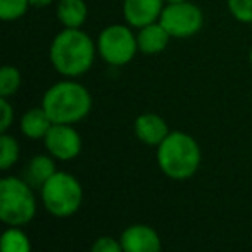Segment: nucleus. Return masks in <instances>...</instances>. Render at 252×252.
Instances as JSON below:
<instances>
[{
    "label": "nucleus",
    "mask_w": 252,
    "mask_h": 252,
    "mask_svg": "<svg viewBox=\"0 0 252 252\" xmlns=\"http://www.w3.org/2000/svg\"><path fill=\"white\" fill-rule=\"evenodd\" d=\"M169 38H171V35L166 32L161 23L159 21L151 23V25L138 28V33H137L138 50L147 54V56L161 54L162 50L168 47Z\"/></svg>",
    "instance_id": "12"
},
{
    "label": "nucleus",
    "mask_w": 252,
    "mask_h": 252,
    "mask_svg": "<svg viewBox=\"0 0 252 252\" xmlns=\"http://www.w3.org/2000/svg\"><path fill=\"white\" fill-rule=\"evenodd\" d=\"M36 199L25 178L4 176L0 180V220L7 226H25L35 218Z\"/></svg>",
    "instance_id": "4"
},
{
    "label": "nucleus",
    "mask_w": 252,
    "mask_h": 252,
    "mask_svg": "<svg viewBox=\"0 0 252 252\" xmlns=\"http://www.w3.org/2000/svg\"><path fill=\"white\" fill-rule=\"evenodd\" d=\"M97 52L111 66H125L131 63L138 52L137 35L125 25L107 26L98 35Z\"/></svg>",
    "instance_id": "6"
},
{
    "label": "nucleus",
    "mask_w": 252,
    "mask_h": 252,
    "mask_svg": "<svg viewBox=\"0 0 252 252\" xmlns=\"http://www.w3.org/2000/svg\"><path fill=\"white\" fill-rule=\"evenodd\" d=\"M158 166L168 178L187 180L200 166V147L195 138L183 131H169L158 145Z\"/></svg>",
    "instance_id": "3"
},
{
    "label": "nucleus",
    "mask_w": 252,
    "mask_h": 252,
    "mask_svg": "<svg viewBox=\"0 0 252 252\" xmlns=\"http://www.w3.org/2000/svg\"><path fill=\"white\" fill-rule=\"evenodd\" d=\"M21 87V73L14 66H4L0 69V97H11L18 94Z\"/></svg>",
    "instance_id": "18"
},
{
    "label": "nucleus",
    "mask_w": 252,
    "mask_h": 252,
    "mask_svg": "<svg viewBox=\"0 0 252 252\" xmlns=\"http://www.w3.org/2000/svg\"><path fill=\"white\" fill-rule=\"evenodd\" d=\"M2 251L4 252H30L32 244L21 226H9L2 235Z\"/></svg>",
    "instance_id": "16"
},
{
    "label": "nucleus",
    "mask_w": 252,
    "mask_h": 252,
    "mask_svg": "<svg viewBox=\"0 0 252 252\" xmlns=\"http://www.w3.org/2000/svg\"><path fill=\"white\" fill-rule=\"evenodd\" d=\"M95 52L97 45L81 28H64L50 43L49 57L57 73L78 78L94 66Z\"/></svg>",
    "instance_id": "1"
},
{
    "label": "nucleus",
    "mask_w": 252,
    "mask_h": 252,
    "mask_svg": "<svg viewBox=\"0 0 252 252\" xmlns=\"http://www.w3.org/2000/svg\"><path fill=\"white\" fill-rule=\"evenodd\" d=\"M135 135L140 142L151 147H158L169 135V126L164 118L154 112H144L135 119Z\"/></svg>",
    "instance_id": "11"
},
{
    "label": "nucleus",
    "mask_w": 252,
    "mask_h": 252,
    "mask_svg": "<svg viewBox=\"0 0 252 252\" xmlns=\"http://www.w3.org/2000/svg\"><path fill=\"white\" fill-rule=\"evenodd\" d=\"M123 245L112 237H100L92 244V252H121Z\"/></svg>",
    "instance_id": "21"
},
{
    "label": "nucleus",
    "mask_w": 252,
    "mask_h": 252,
    "mask_svg": "<svg viewBox=\"0 0 252 252\" xmlns=\"http://www.w3.org/2000/svg\"><path fill=\"white\" fill-rule=\"evenodd\" d=\"M45 209L56 218H69L83 204V187L73 175L56 171L40 189Z\"/></svg>",
    "instance_id": "5"
},
{
    "label": "nucleus",
    "mask_w": 252,
    "mask_h": 252,
    "mask_svg": "<svg viewBox=\"0 0 252 252\" xmlns=\"http://www.w3.org/2000/svg\"><path fill=\"white\" fill-rule=\"evenodd\" d=\"M52 125L54 121L50 119V116L40 105V107H33L23 114L21 133L28 138H33V140H40V138H45Z\"/></svg>",
    "instance_id": "13"
},
{
    "label": "nucleus",
    "mask_w": 252,
    "mask_h": 252,
    "mask_svg": "<svg viewBox=\"0 0 252 252\" xmlns=\"http://www.w3.org/2000/svg\"><path fill=\"white\" fill-rule=\"evenodd\" d=\"M159 23L164 26L171 38H190L197 35L204 26V14L199 5L190 0L166 4L161 12Z\"/></svg>",
    "instance_id": "7"
},
{
    "label": "nucleus",
    "mask_w": 252,
    "mask_h": 252,
    "mask_svg": "<svg viewBox=\"0 0 252 252\" xmlns=\"http://www.w3.org/2000/svg\"><path fill=\"white\" fill-rule=\"evenodd\" d=\"M123 251L126 252H159L162 247L161 237L147 224H131L119 237Z\"/></svg>",
    "instance_id": "9"
},
{
    "label": "nucleus",
    "mask_w": 252,
    "mask_h": 252,
    "mask_svg": "<svg viewBox=\"0 0 252 252\" xmlns=\"http://www.w3.org/2000/svg\"><path fill=\"white\" fill-rule=\"evenodd\" d=\"M166 4H176V2H185V0H164Z\"/></svg>",
    "instance_id": "24"
},
{
    "label": "nucleus",
    "mask_w": 252,
    "mask_h": 252,
    "mask_svg": "<svg viewBox=\"0 0 252 252\" xmlns=\"http://www.w3.org/2000/svg\"><path fill=\"white\" fill-rule=\"evenodd\" d=\"M88 9L85 0H59L57 18L64 28H81L87 21Z\"/></svg>",
    "instance_id": "15"
},
{
    "label": "nucleus",
    "mask_w": 252,
    "mask_h": 252,
    "mask_svg": "<svg viewBox=\"0 0 252 252\" xmlns=\"http://www.w3.org/2000/svg\"><path fill=\"white\" fill-rule=\"evenodd\" d=\"M42 107L54 123L74 125L92 111V95L83 85L64 80L52 85L42 98Z\"/></svg>",
    "instance_id": "2"
},
{
    "label": "nucleus",
    "mask_w": 252,
    "mask_h": 252,
    "mask_svg": "<svg viewBox=\"0 0 252 252\" xmlns=\"http://www.w3.org/2000/svg\"><path fill=\"white\" fill-rule=\"evenodd\" d=\"M54 0H30V5L32 7H49L50 4H52Z\"/></svg>",
    "instance_id": "23"
},
{
    "label": "nucleus",
    "mask_w": 252,
    "mask_h": 252,
    "mask_svg": "<svg viewBox=\"0 0 252 252\" xmlns=\"http://www.w3.org/2000/svg\"><path fill=\"white\" fill-rule=\"evenodd\" d=\"M30 0H0V18L2 21H18L28 12Z\"/></svg>",
    "instance_id": "19"
},
{
    "label": "nucleus",
    "mask_w": 252,
    "mask_h": 252,
    "mask_svg": "<svg viewBox=\"0 0 252 252\" xmlns=\"http://www.w3.org/2000/svg\"><path fill=\"white\" fill-rule=\"evenodd\" d=\"M45 149L57 161H71L81 152V137L73 125L54 123L43 138Z\"/></svg>",
    "instance_id": "8"
},
{
    "label": "nucleus",
    "mask_w": 252,
    "mask_h": 252,
    "mask_svg": "<svg viewBox=\"0 0 252 252\" xmlns=\"http://www.w3.org/2000/svg\"><path fill=\"white\" fill-rule=\"evenodd\" d=\"M0 105H2V125H0V131L5 133L11 128L12 123H14V107L7 100V97H0Z\"/></svg>",
    "instance_id": "22"
},
{
    "label": "nucleus",
    "mask_w": 252,
    "mask_h": 252,
    "mask_svg": "<svg viewBox=\"0 0 252 252\" xmlns=\"http://www.w3.org/2000/svg\"><path fill=\"white\" fill-rule=\"evenodd\" d=\"M18 159H19L18 140L5 131L0 137V168L4 169V171H7L9 168H12L18 162Z\"/></svg>",
    "instance_id": "17"
},
{
    "label": "nucleus",
    "mask_w": 252,
    "mask_h": 252,
    "mask_svg": "<svg viewBox=\"0 0 252 252\" xmlns=\"http://www.w3.org/2000/svg\"><path fill=\"white\" fill-rule=\"evenodd\" d=\"M228 11L238 23L252 25V0H226Z\"/></svg>",
    "instance_id": "20"
},
{
    "label": "nucleus",
    "mask_w": 252,
    "mask_h": 252,
    "mask_svg": "<svg viewBox=\"0 0 252 252\" xmlns=\"http://www.w3.org/2000/svg\"><path fill=\"white\" fill-rule=\"evenodd\" d=\"M56 161L57 159L52 158V156H33L25 168V180L35 189H42L47 180L57 171Z\"/></svg>",
    "instance_id": "14"
},
{
    "label": "nucleus",
    "mask_w": 252,
    "mask_h": 252,
    "mask_svg": "<svg viewBox=\"0 0 252 252\" xmlns=\"http://www.w3.org/2000/svg\"><path fill=\"white\" fill-rule=\"evenodd\" d=\"M249 63H251V66H252V47H251V52H249Z\"/></svg>",
    "instance_id": "25"
},
{
    "label": "nucleus",
    "mask_w": 252,
    "mask_h": 252,
    "mask_svg": "<svg viewBox=\"0 0 252 252\" xmlns=\"http://www.w3.org/2000/svg\"><path fill=\"white\" fill-rule=\"evenodd\" d=\"M164 5V0H125L123 16L128 25L138 30L142 26L159 21Z\"/></svg>",
    "instance_id": "10"
}]
</instances>
